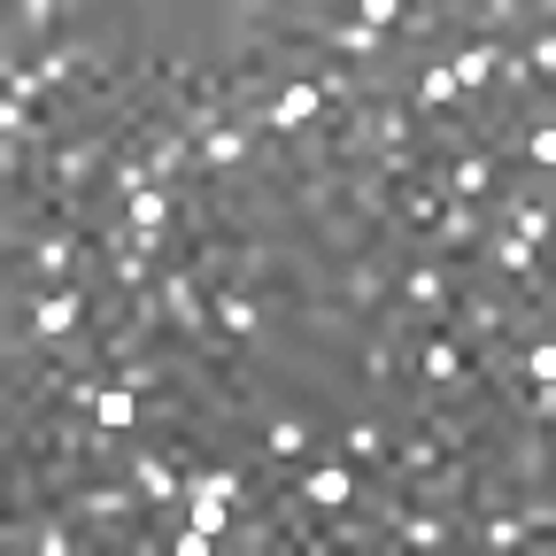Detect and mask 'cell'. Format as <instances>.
I'll return each instance as SVG.
<instances>
[{
	"instance_id": "obj_21",
	"label": "cell",
	"mask_w": 556,
	"mask_h": 556,
	"mask_svg": "<svg viewBox=\"0 0 556 556\" xmlns=\"http://www.w3.org/2000/svg\"><path fill=\"white\" fill-rule=\"evenodd\" d=\"M518 155H526L533 170H548V163H556V131H548V116H541L533 131H518Z\"/></svg>"
},
{
	"instance_id": "obj_20",
	"label": "cell",
	"mask_w": 556,
	"mask_h": 556,
	"mask_svg": "<svg viewBox=\"0 0 556 556\" xmlns=\"http://www.w3.org/2000/svg\"><path fill=\"white\" fill-rule=\"evenodd\" d=\"M495 263H503L510 278H526V287H541V255H533L526 240H503V248H495Z\"/></svg>"
},
{
	"instance_id": "obj_3",
	"label": "cell",
	"mask_w": 556,
	"mask_h": 556,
	"mask_svg": "<svg viewBox=\"0 0 556 556\" xmlns=\"http://www.w3.org/2000/svg\"><path fill=\"white\" fill-rule=\"evenodd\" d=\"M302 495H309L317 510H348V503H356V471H348L340 456H332V464H309V471H302Z\"/></svg>"
},
{
	"instance_id": "obj_16",
	"label": "cell",
	"mask_w": 556,
	"mask_h": 556,
	"mask_svg": "<svg viewBox=\"0 0 556 556\" xmlns=\"http://www.w3.org/2000/svg\"><path fill=\"white\" fill-rule=\"evenodd\" d=\"M394 541H409V548H448V526H441L433 510H417V518H394Z\"/></svg>"
},
{
	"instance_id": "obj_6",
	"label": "cell",
	"mask_w": 556,
	"mask_h": 556,
	"mask_svg": "<svg viewBox=\"0 0 556 556\" xmlns=\"http://www.w3.org/2000/svg\"><path fill=\"white\" fill-rule=\"evenodd\" d=\"M101 155H109L101 139H70V148L54 155V186H62V193H78V186H93V178H101Z\"/></svg>"
},
{
	"instance_id": "obj_25",
	"label": "cell",
	"mask_w": 556,
	"mask_h": 556,
	"mask_svg": "<svg viewBox=\"0 0 556 556\" xmlns=\"http://www.w3.org/2000/svg\"><path fill=\"white\" fill-rule=\"evenodd\" d=\"M479 541H486V548H518V541H526V518H486Z\"/></svg>"
},
{
	"instance_id": "obj_19",
	"label": "cell",
	"mask_w": 556,
	"mask_h": 556,
	"mask_svg": "<svg viewBox=\"0 0 556 556\" xmlns=\"http://www.w3.org/2000/svg\"><path fill=\"white\" fill-rule=\"evenodd\" d=\"M340 278H348V302H356V309H379V294H387V278H379L371 263H348Z\"/></svg>"
},
{
	"instance_id": "obj_26",
	"label": "cell",
	"mask_w": 556,
	"mask_h": 556,
	"mask_svg": "<svg viewBox=\"0 0 556 556\" xmlns=\"http://www.w3.org/2000/svg\"><path fill=\"white\" fill-rule=\"evenodd\" d=\"M332 47H340V54H379V31H364V24H340V31H332Z\"/></svg>"
},
{
	"instance_id": "obj_17",
	"label": "cell",
	"mask_w": 556,
	"mask_h": 556,
	"mask_svg": "<svg viewBox=\"0 0 556 556\" xmlns=\"http://www.w3.org/2000/svg\"><path fill=\"white\" fill-rule=\"evenodd\" d=\"M394 217H402V225H409V232H433V217H441V201H433V193H426V186H409V193H402V201H394Z\"/></svg>"
},
{
	"instance_id": "obj_23",
	"label": "cell",
	"mask_w": 556,
	"mask_h": 556,
	"mask_svg": "<svg viewBox=\"0 0 556 556\" xmlns=\"http://www.w3.org/2000/svg\"><path fill=\"white\" fill-rule=\"evenodd\" d=\"M116 287H124V294H148V287H155V278H148V255H139V248L116 255Z\"/></svg>"
},
{
	"instance_id": "obj_14",
	"label": "cell",
	"mask_w": 556,
	"mask_h": 556,
	"mask_svg": "<svg viewBox=\"0 0 556 556\" xmlns=\"http://www.w3.org/2000/svg\"><path fill=\"white\" fill-rule=\"evenodd\" d=\"M510 240H526V248L548 240V201H510Z\"/></svg>"
},
{
	"instance_id": "obj_18",
	"label": "cell",
	"mask_w": 556,
	"mask_h": 556,
	"mask_svg": "<svg viewBox=\"0 0 556 556\" xmlns=\"http://www.w3.org/2000/svg\"><path fill=\"white\" fill-rule=\"evenodd\" d=\"M86 518H101V526H124L131 518V495H116V486H86V503H78Z\"/></svg>"
},
{
	"instance_id": "obj_4",
	"label": "cell",
	"mask_w": 556,
	"mask_h": 556,
	"mask_svg": "<svg viewBox=\"0 0 556 556\" xmlns=\"http://www.w3.org/2000/svg\"><path fill=\"white\" fill-rule=\"evenodd\" d=\"M193 163H201V170H240V163H248V131H240V124H208V131L193 139Z\"/></svg>"
},
{
	"instance_id": "obj_9",
	"label": "cell",
	"mask_w": 556,
	"mask_h": 556,
	"mask_svg": "<svg viewBox=\"0 0 556 556\" xmlns=\"http://www.w3.org/2000/svg\"><path fill=\"white\" fill-rule=\"evenodd\" d=\"M479 225H486V217H479V201H448L441 217H433V240H441V248H471Z\"/></svg>"
},
{
	"instance_id": "obj_28",
	"label": "cell",
	"mask_w": 556,
	"mask_h": 556,
	"mask_svg": "<svg viewBox=\"0 0 556 556\" xmlns=\"http://www.w3.org/2000/svg\"><path fill=\"white\" fill-rule=\"evenodd\" d=\"M217 325H225V332H255V309H248L240 294H225V302H217Z\"/></svg>"
},
{
	"instance_id": "obj_2",
	"label": "cell",
	"mask_w": 556,
	"mask_h": 556,
	"mask_svg": "<svg viewBox=\"0 0 556 556\" xmlns=\"http://www.w3.org/2000/svg\"><path fill=\"white\" fill-rule=\"evenodd\" d=\"M325 109V93H317V78H287V86H278L270 93V109H263V124L270 131H302L309 116Z\"/></svg>"
},
{
	"instance_id": "obj_27",
	"label": "cell",
	"mask_w": 556,
	"mask_h": 556,
	"mask_svg": "<svg viewBox=\"0 0 556 556\" xmlns=\"http://www.w3.org/2000/svg\"><path fill=\"white\" fill-rule=\"evenodd\" d=\"M340 448H348V456H356V464H379V456H387V441H379L371 426H356V433H348Z\"/></svg>"
},
{
	"instance_id": "obj_7",
	"label": "cell",
	"mask_w": 556,
	"mask_h": 556,
	"mask_svg": "<svg viewBox=\"0 0 556 556\" xmlns=\"http://www.w3.org/2000/svg\"><path fill=\"white\" fill-rule=\"evenodd\" d=\"M86 417H93L101 433H131V426H139V394H131V387H101Z\"/></svg>"
},
{
	"instance_id": "obj_1",
	"label": "cell",
	"mask_w": 556,
	"mask_h": 556,
	"mask_svg": "<svg viewBox=\"0 0 556 556\" xmlns=\"http://www.w3.org/2000/svg\"><path fill=\"white\" fill-rule=\"evenodd\" d=\"M186 155H193V148H186V131H178V124H148V131H139V163H148V186H170Z\"/></svg>"
},
{
	"instance_id": "obj_13",
	"label": "cell",
	"mask_w": 556,
	"mask_h": 556,
	"mask_svg": "<svg viewBox=\"0 0 556 556\" xmlns=\"http://www.w3.org/2000/svg\"><path fill=\"white\" fill-rule=\"evenodd\" d=\"M417 109H464V93H456V78H448V62H433L426 78H417Z\"/></svg>"
},
{
	"instance_id": "obj_5",
	"label": "cell",
	"mask_w": 556,
	"mask_h": 556,
	"mask_svg": "<svg viewBox=\"0 0 556 556\" xmlns=\"http://www.w3.org/2000/svg\"><path fill=\"white\" fill-rule=\"evenodd\" d=\"M495 70H503V54H495V47L479 39V47H456V62H448V78H456V93L471 101V93H486V86H495Z\"/></svg>"
},
{
	"instance_id": "obj_24",
	"label": "cell",
	"mask_w": 556,
	"mask_h": 556,
	"mask_svg": "<svg viewBox=\"0 0 556 556\" xmlns=\"http://www.w3.org/2000/svg\"><path fill=\"white\" fill-rule=\"evenodd\" d=\"M518 371H526L533 387H548V371H556V348H548V340H533L526 356H518Z\"/></svg>"
},
{
	"instance_id": "obj_12",
	"label": "cell",
	"mask_w": 556,
	"mask_h": 556,
	"mask_svg": "<svg viewBox=\"0 0 556 556\" xmlns=\"http://www.w3.org/2000/svg\"><path fill=\"white\" fill-rule=\"evenodd\" d=\"M486 186H495V163H486V155H471V148H464V155L448 163V193H456V201H479Z\"/></svg>"
},
{
	"instance_id": "obj_8",
	"label": "cell",
	"mask_w": 556,
	"mask_h": 556,
	"mask_svg": "<svg viewBox=\"0 0 556 556\" xmlns=\"http://www.w3.org/2000/svg\"><path fill=\"white\" fill-rule=\"evenodd\" d=\"M402 302H409V309H441V302H448V270H441V263L402 270Z\"/></svg>"
},
{
	"instance_id": "obj_30",
	"label": "cell",
	"mask_w": 556,
	"mask_h": 556,
	"mask_svg": "<svg viewBox=\"0 0 556 556\" xmlns=\"http://www.w3.org/2000/svg\"><path fill=\"white\" fill-rule=\"evenodd\" d=\"M31 263H39V270H47V278H54V270H70V240H47V248H39V255H31Z\"/></svg>"
},
{
	"instance_id": "obj_11",
	"label": "cell",
	"mask_w": 556,
	"mask_h": 556,
	"mask_svg": "<svg viewBox=\"0 0 556 556\" xmlns=\"http://www.w3.org/2000/svg\"><path fill=\"white\" fill-rule=\"evenodd\" d=\"M124 471H131V486H139L148 503H170V495H178V471H170L163 456H131Z\"/></svg>"
},
{
	"instance_id": "obj_29",
	"label": "cell",
	"mask_w": 556,
	"mask_h": 556,
	"mask_svg": "<svg viewBox=\"0 0 556 556\" xmlns=\"http://www.w3.org/2000/svg\"><path fill=\"white\" fill-rule=\"evenodd\" d=\"M364 31H379V24H402V0H364V16H356Z\"/></svg>"
},
{
	"instance_id": "obj_15",
	"label": "cell",
	"mask_w": 556,
	"mask_h": 556,
	"mask_svg": "<svg viewBox=\"0 0 556 556\" xmlns=\"http://www.w3.org/2000/svg\"><path fill=\"white\" fill-rule=\"evenodd\" d=\"M426 379L433 387H456L464 379V348L456 340H426Z\"/></svg>"
},
{
	"instance_id": "obj_31",
	"label": "cell",
	"mask_w": 556,
	"mask_h": 556,
	"mask_svg": "<svg viewBox=\"0 0 556 556\" xmlns=\"http://www.w3.org/2000/svg\"><path fill=\"white\" fill-rule=\"evenodd\" d=\"M124 387H131V394H139V387H163V364H131V371H124Z\"/></svg>"
},
{
	"instance_id": "obj_10",
	"label": "cell",
	"mask_w": 556,
	"mask_h": 556,
	"mask_svg": "<svg viewBox=\"0 0 556 556\" xmlns=\"http://www.w3.org/2000/svg\"><path fill=\"white\" fill-rule=\"evenodd\" d=\"M62 332H78V294H47V302H31V340H62Z\"/></svg>"
},
{
	"instance_id": "obj_22",
	"label": "cell",
	"mask_w": 556,
	"mask_h": 556,
	"mask_svg": "<svg viewBox=\"0 0 556 556\" xmlns=\"http://www.w3.org/2000/svg\"><path fill=\"white\" fill-rule=\"evenodd\" d=\"M302 441H309V433H302V417H270V433H263L270 456H302Z\"/></svg>"
}]
</instances>
